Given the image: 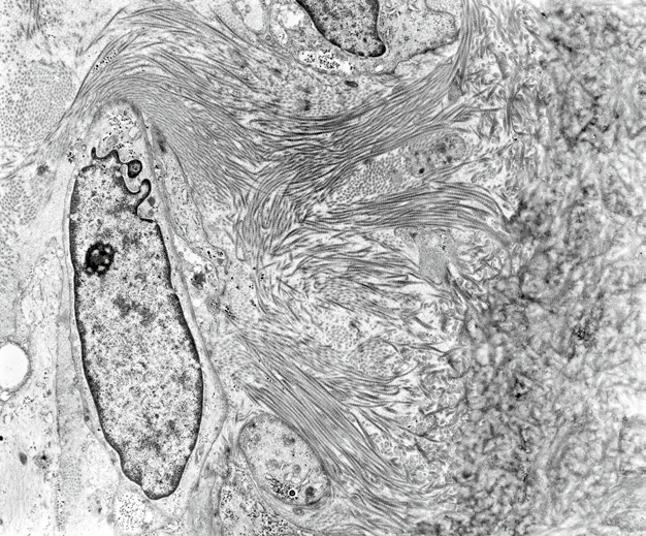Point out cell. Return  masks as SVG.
<instances>
[{
  "label": "cell",
  "instance_id": "2",
  "mask_svg": "<svg viewBox=\"0 0 646 536\" xmlns=\"http://www.w3.org/2000/svg\"><path fill=\"white\" fill-rule=\"evenodd\" d=\"M464 143L459 137L448 136L441 139L432 151V158L439 163H451L461 157Z\"/></svg>",
  "mask_w": 646,
  "mask_h": 536
},
{
  "label": "cell",
  "instance_id": "1",
  "mask_svg": "<svg viewBox=\"0 0 646 536\" xmlns=\"http://www.w3.org/2000/svg\"><path fill=\"white\" fill-rule=\"evenodd\" d=\"M318 30L333 44L365 57L383 54L375 1H302Z\"/></svg>",
  "mask_w": 646,
  "mask_h": 536
}]
</instances>
